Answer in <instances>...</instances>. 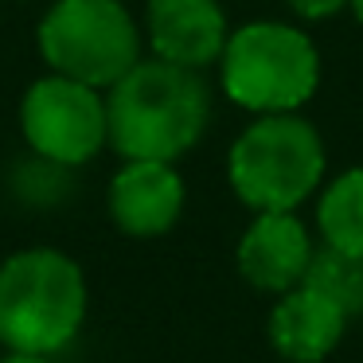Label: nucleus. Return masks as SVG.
<instances>
[{
  "mask_svg": "<svg viewBox=\"0 0 363 363\" xmlns=\"http://www.w3.org/2000/svg\"><path fill=\"white\" fill-rule=\"evenodd\" d=\"M149 43L157 59L199 71L227 48V16L215 0H149Z\"/></svg>",
  "mask_w": 363,
  "mask_h": 363,
  "instance_id": "obj_9",
  "label": "nucleus"
},
{
  "mask_svg": "<svg viewBox=\"0 0 363 363\" xmlns=\"http://www.w3.org/2000/svg\"><path fill=\"white\" fill-rule=\"evenodd\" d=\"M0 363H48V355H20V352H9Z\"/></svg>",
  "mask_w": 363,
  "mask_h": 363,
  "instance_id": "obj_14",
  "label": "nucleus"
},
{
  "mask_svg": "<svg viewBox=\"0 0 363 363\" xmlns=\"http://www.w3.org/2000/svg\"><path fill=\"white\" fill-rule=\"evenodd\" d=\"M316 223H320L324 246L363 258V168H347L328 184L316 207Z\"/></svg>",
  "mask_w": 363,
  "mask_h": 363,
  "instance_id": "obj_11",
  "label": "nucleus"
},
{
  "mask_svg": "<svg viewBox=\"0 0 363 363\" xmlns=\"http://www.w3.org/2000/svg\"><path fill=\"white\" fill-rule=\"evenodd\" d=\"M86 320V277L51 246L0 262V344L20 355H55Z\"/></svg>",
  "mask_w": 363,
  "mask_h": 363,
  "instance_id": "obj_2",
  "label": "nucleus"
},
{
  "mask_svg": "<svg viewBox=\"0 0 363 363\" xmlns=\"http://www.w3.org/2000/svg\"><path fill=\"white\" fill-rule=\"evenodd\" d=\"M313 238L293 211H262L238 242V274L262 293H289L305 281Z\"/></svg>",
  "mask_w": 363,
  "mask_h": 363,
  "instance_id": "obj_7",
  "label": "nucleus"
},
{
  "mask_svg": "<svg viewBox=\"0 0 363 363\" xmlns=\"http://www.w3.org/2000/svg\"><path fill=\"white\" fill-rule=\"evenodd\" d=\"M227 176L250 211H293L324 176L320 133L293 113H262L230 145Z\"/></svg>",
  "mask_w": 363,
  "mask_h": 363,
  "instance_id": "obj_3",
  "label": "nucleus"
},
{
  "mask_svg": "<svg viewBox=\"0 0 363 363\" xmlns=\"http://www.w3.org/2000/svg\"><path fill=\"white\" fill-rule=\"evenodd\" d=\"M347 313L324 293L297 285L269 313V344L289 363H320L344 340Z\"/></svg>",
  "mask_w": 363,
  "mask_h": 363,
  "instance_id": "obj_10",
  "label": "nucleus"
},
{
  "mask_svg": "<svg viewBox=\"0 0 363 363\" xmlns=\"http://www.w3.org/2000/svg\"><path fill=\"white\" fill-rule=\"evenodd\" d=\"M289 9L305 20H328L340 9H347V0H289Z\"/></svg>",
  "mask_w": 363,
  "mask_h": 363,
  "instance_id": "obj_13",
  "label": "nucleus"
},
{
  "mask_svg": "<svg viewBox=\"0 0 363 363\" xmlns=\"http://www.w3.org/2000/svg\"><path fill=\"white\" fill-rule=\"evenodd\" d=\"M51 74L110 90L141 63V35L121 0H55L35 32Z\"/></svg>",
  "mask_w": 363,
  "mask_h": 363,
  "instance_id": "obj_4",
  "label": "nucleus"
},
{
  "mask_svg": "<svg viewBox=\"0 0 363 363\" xmlns=\"http://www.w3.org/2000/svg\"><path fill=\"white\" fill-rule=\"evenodd\" d=\"M211 118L199 71L164 59H141L106 94V145L125 160H168L191 149Z\"/></svg>",
  "mask_w": 363,
  "mask_h": 363,
  "instance_id": "obj_1",
  "label": "nucleus"
},
{
  "mask_svg": "<svg viewBox=\"0 0 363 363\" xmlns=\"http://www.w3.org/2000/svg\"><path fill=\"white\" fill-rule=\"evenodd\" d=\"M20 129L40 160L79 168L106 145V98L63 74L35 79L20 102Z\"/></svg>",
  "mask_w": 363,
  "mask_h": 363,
  "instance_id": "obj_6",
  "label": "nucleus"
},
{
  "mask_svg": "<svg viewBox=\"0 0 363 363\" xmlns=\"http://www.w3.org/2000/svg\"><path fill=\"white\" fill-rule=\"evenodd\" d=\"M223 90L235 106L254 113H293L313 98L320 82V59L308 35L289 24H246L227 35Z\"/></svg>",
  "mask_w": 363,
  "mask_h": 363,
  "instance_id": "obj_5",
  "label": "nucleus"
},
{
  "mask_svg": "<svg viewBox=\"0 0 363 363\" xmlns=\"http://www.w3.org/2000/svg\"><path fill=\"white\" fill-rule=\"evenodd\" d=\"M347 9H352V12H355V20L363 24V0H347Z\"/></svg>",
  "mask_w": 363,
  "mask_h": 363,
  "instance_id": "obj_15",
  "label": "nucleus"
},
{
  "mask_svg": "<svg viewBox=\"0 0 363 363\" xmlns=\"http://www.w3.org/2000/svg\"><path fill=\"white\" fill-rule=\"evenodd\" d=\"M184 211V180L168 160H125L110 180V215L133 238H157Z\"/></svg>",
  "mask_w": 363,
  "mask_h": 363,
  "instance_id": "obj_8",
  "label": "nucleus"
},
{
  "mask_svg": "<svg viewBox=\"0 0 363 363\" xmlns=\"http://www.w3.org/2000/svg\"><path fill=\"white\" fill-rule=\"evenodd\" d=\"M301 285H308V289L324 293L328 301H336L347 316L363 313V258L359 254L320 246V250H313V262H308Z\"/></svg>",
  "mask_w": 363,
  "mask_h": 363,
  "instance_id": "obj_12",
  "label": "nucleus"
}]
</instances>
